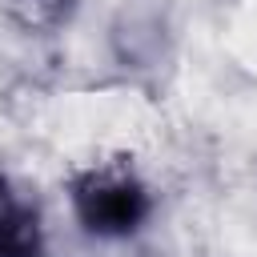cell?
Listing matches in <instances>:
<instances>
[{
	"mask_svg": "<svg viewBox=\"0 0 257 257\" xmlns=\"http://www.w3.org/2000/svg\"><path fill=\"white\" fill-rule=\"evenodd\" d=\"M0 257H44L40 209L8 173H0Z\"/></svg>",
	"mask_w": 257,
	"mask_h": 257,
	"instance_id": "obj_2",
	"label": "cell"
},
{
	"mask_svg": "<svg viewBox=\"0 0 257 257\" xmlns=\"http://www.w3.org/2000/svg\"><path fill=\"white\" fill-rule=\"evenodd\" d=\"M68 201L88 237L124 241L153 217V193L128 161H100L68 181Z\"/></svg>",
	"mask_w": 257,
	"mask_h": 257,
	"instance_id": "obj_1",
	"label": "cell"
},
{
	"mask_svg": "<svg viewBox=\"0 0 257 257\" xmlns=\"http://www.w3.org/2000/svg\"><path fill=\"white\" fill-rule=\"evenodd\" d=\"M12 8H16V16L24 20V24H60V20H68L72 16V8H76V0H12Z\"/></svg>",
	"mask_w": 257,
	"mask_h": 257,
	"instance_id": "obj_3",
	"label": "cell"
}]
</instances>
